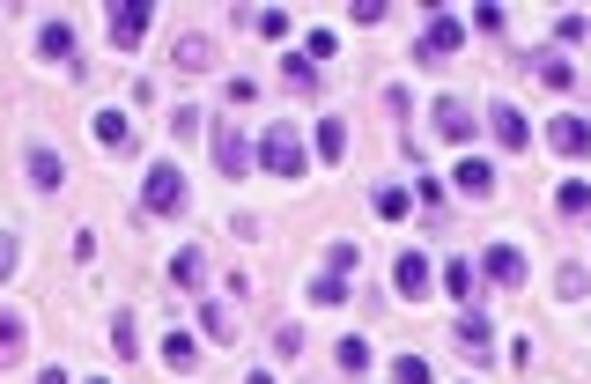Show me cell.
<instances>
[{
    "label": "cell",
    "instance_id": "cell-1",
    "mask_svg": "<svg viewBox=\"0 0 591 384\" xmlns=\"http://www.w3.org/2000/svg\"><path fill=\"white\" fill-rule=\"evenodd\" d=\"M185 200H193V185H185L178 163H156V170H148V185H141V207H148V215H178Z\"/></svg>",
    "mask_w": 591,
    "mask_h": 384
},
{
    "label": "cell",
    "instance_id": "cell-2",
    "mask_svg": "<svg viewBox=\"0 0 591 384\" xmlns=\"http://www.w3.org/2000/svg\"><path fill=\"white\" fill-rule=\"evenodd\" d=\"M259 163L274 170V178H303V133H296V126H266Z\"/></svg>",
    "mask_w": 591,
    "mask_h": 384
},
{
    "label": "cell",
    "instance_id": "cell-3",
    "mask_svg": "<svg viewBox=\"0 0 591 384\" xmlns=\"http://www.w3.org/2000/svg\"><path fill=\"white\" fill-rule=\"evenodd\" d=\"M252 163H259V148L244 141V133H237L230 119H215V170H222V178H244Z\"/></svg>",
    "mask_w": 591,
    "mask_h": 384
},
{
    "label": "cell",
    "instance_id": "cell-4",
    "mask_svg": "<svg viewBox=\"0 0 591 384\" xmlns=\"http://www.w3.org/2000/svg\"><path fill=\"white\" fill-rule=\"evenodd\" d=\"M392 288H399L407 303H422L429 288H436V266H429L422 252H399V266H392Z\"/></svg>",
    "mask_w": 591,
    "mask_h": 384
},
{
    "label": "cell",
    "instance_id": "cell-5",
    "mask_svg": "<svg viewBox=\"0 0 591 384\" xmlns=\"http://www.w3.org/2000/svg\"><path fill=\"white\" fill-rule=\"evenodd\" d=\"M547 148H555V156H591V119H577V111H562V119L547 126Z\"/></svg>",
    "mask_w": 591,
    "mask_h": 384
},
{
    "label": "cell",
    "instance_id": "cell-6",
    "mask_svg": "<svg viewBox=\"0 0 591 384\" xmlns=\"http://www.w3.org/2000/svg\"><path fill=\"white\" fill-rule=\"evenodd\" d=\"M481 274L503 281V288H518V281H525V252H518V244H488V252H481Z\"/></svg>",
    "mask_w": 591,
    "mask_h": 384
},
{
    "label": "cell",
    "instance_id": "cell-7",
    "mask_svg": "<svg viewBox=\"0 0 591 384\" xmlns=\"http://www.w3.org/2000/svg\"><path fill=\"white\" fill-rule=\"evenodd\" d=\"M23 355H30V318L23 311H0V370H15Z\"/></svg>",
    "mask_w": 591,
    "mask_h": 384
},
{
    "label": "cell",
    "instance_id": "cell-8",
    "mask_svg": "<svg viewBox=\"0 0 591 384\" xmlns=\"http://www.w3.org/2000/svg\"><path fill=\"white\" fill-rule=\"evenodd\" d=\"M436 133H444V141H473V104L466 96H436Z\"/></svg>",
    "mask_w": 591,
    "mask_h": 384
},
{
    "label": "cell",
    "instance_id": "cell-9",
    "mask_svg": "<svg viewBox=\"0 0 591 384\" xmlns=\"http://www.w3.org/2000/svg\"><path fill=\"white\" fill-rule=\"evenodd\" d=\"M488 133H495L503 148H532V126H525L518 104H495V111H488Z\"/></svg>",
    "mask_w": 591,
    "mask_h": 384
},
{
    "label": "cell",
    "instance_id": "cell-10",
    "mask_svg": "<svg viewBox=\"0 0 591 384\" xmlns=\"http://www.w3.org/2000/svg\"><path fill=\"white\" fill-rule=\"evenodd\" d=\"M459 45H466L459 15H429V30H422V52H429V60H444V52H459Z\"/></svg>",
    "mask_w": 591,
    "mask_h": 384
},
{
    "label": "cell",
    "instance_id": "cell-11",
    "mask_svg": "<svg viewBox=\"0 0 591 384\" xmlns=\"http://www.w3.org/2000/svg\"><path fill=\"white\" fill-rule=\"evenodd\" d=\"M141 37H148V8H111V45L133 52Z\"/></svg>",
    "mask_w": 591,
    "mask_h": 384
},
{
    "label": "cell",
    "instance_id": "cell-12",
    "mask_svg": "<svg viewBox=\"0 0 591 384\" xmlns=\"http://www.w3.org/2000/svg\"><path fill=\"white\" fill-rule=\"evenodd\" d=\"M200 333L222 340V348H237V311L230 303H200Z\"/></svg>",
    "mask_w": 591,
    "mask_h": 384
},
{
    "label": "cell",
    "instance_id": "cell-13",
    "mask_svg": "<svg viewBox=\"0 0 591 384\" xmlns=\"http://www.w3.org/2000/svg\"><path fill=\"white\" fill-rule=\"evenodd\" d=\"M451 340H459V348H466V355H488V340H495V325H488L481 311H466L459 325H451Z\"/></svg>",
    "mask_w": 591,
    "mask_h": 384
},
{
    "label": "cell",
    "instance_id": "cell-14",
    "mask_svg": "<svg viewBox=\"0 0 591 384\" xmlns=\"http://www.w3.org/2000/svg\"><path fill=\"white\" fill-rule=\"evenodd\" d=\"M60 178H67V163L52 156V148H30V185L37 192H60Z\"/></svg>",
    "mask_w": 591,
    "mask_h": 384
},
{
    "label": "cell",
    "instance_id": "cell-15",
    "mask_svg": "<svg viewBox=\"0 0 591 384\" xmlns=\"http://www.w3.org/2000/svg\"><path fill=\"white\" fill-rule=\"evenodd\" d=\"M170 281H178V288H200L207 281V252H200V244H185V252L170 259Z\"/></svg>",
    "mask_w": 591,
    "mask_h": 384
},
{
    "label": "cell",
    "instance_id": "cell-16",
    "mask_svg": "<svg viewBox=\"0 0 591 384\" xmlns=\"http://www.w3.org/2000/svg\"><path fill=\"white\" fill-rule=\"evenodd\" d=\"M97 141L119 148V156H133V119H119V111H97Z\"/></svg>",
    "mask_w": 591,
    "mask_h": 384
},
{
    "label": "cell",
    "instance_id": "cell-17",
    "mask_svg": "<svg viewBox=\"0 0 591 384\" xmlns=\"http://www.w3.org/2000/svg\"><path fill=\"white\" fill-rule=\"evenodd\" d=\"M37 52H45V60H74V23H67V15H60V23H45Z\"/></svg>",
    "mask_w": 591,
    "mask_h": 384
},
{
    "label": "cell",
    "instance_id": "cell-18",
    "mask_svg": "<svg viewBox=\"0 0 591 384\" xmlns=\"http://www.w3.org/2000/svg\"><path fill=\"white\" fill-rule=\"evenodd\" d=\"M163 362H170V370L185 377V370L200 362V340H193V333H170V340H163Z\"/></svg>",
    "mask_w": 591,
    "mask_h": 384
},
{
    "label": "cell",
    "instance_id": "cell-19",
    "mask_svg": "<svg viewBox=\"0 0 591 384\" xmlns=\"http://www.w3.org/2000/svg\"><path fill=\"white\" fill-rule=\"evenodd\" d=\"M436 288H444V296H459V303H473V259H451Z\"/></svg>",
    "mask_w": 591,
    "mask_h": 384
},
{
    "label": "cell",
    "instance_id": "cell-20",
    "mask_svg": "<svg viewBox=\"0 0 591 384\" xmlns=\"http://www.w3.org/2000/svg\"><path fill=\"white\" fill-rule=\"evenodd\" d=\"M459 192H473V200H488V192H495V170L466 156V163H459Z\"/></svg>",
    "mask_w": 591,
    "mask_h": 384
},
{
    "label": "cell",
    "instance_id": "cell-21",
    "mask_svg": "<svg viewBox=\"0 0 591 384\" xmlns=\"http://www.w3.org/2000/svg\"><path fill=\"white\" fill-rule=\"evenodd\" d=\"M311 303H318V311H333V303H348V274H318V281H311Z\"/></svg>",
    "mask_w": 591,
    "mask_h": 384
},
{
    "label": "cell",
    "instance_id": "cell-22",
    "mask_svg": "<svg viewBox=\"0 0 591 384\" xmlns=\"http://www.w3.org/2000/svg\"><path fill=\"white\" fill-rule=\"evenodd\" d=\"M178 67H185V74L215 67V45H207V37H185V45H178Z\"/></svg>",
    "mask_w": 591,
    "mask_h": 384
},
{
    "label": "cell",
    "instance_id": "cell-23",
    "mask_svg": "<svg viewBox=\"0 0 591 384\" xmlns=\"http://www.w3.org/2000/svg\"><path fill=\"white\" fill-rule=\"evenodd\" d=\"M348 148V119H318V156H340Z\"/></svg>",
    "mask_w": 591,
    "mask_h": 384
},
{
    "label": "cell",
    "instance_id": "cell-24",
    "mask_svg": "<svg viewBox=\"0 0 591 384\" xmlns=\"http://www.w3.org/2000/svg\"><path fill=\"white\" fill-rule=\"evenodd\" d=\"M532 67H540V82H547V89H569V60H562V52H540Z\"/></svg>",
    "mask_w": 591,
    "mask_h": 384
},
{
    "label": "cell",
    "instance_id": "cell-25",
    "mask_svg": "<svg viewBox=\"0 0 591 384\" xmlns=\"http://www.w3.org/2000/svg\"><path fill=\"white\" fill-rule=\"evenodd\" d=\"M377 215H385V222L407 215V185H377Z\"/></svg>",
    "mask_w": 591,
    "mask_h": 384
},
{
    "label": "cell",
    "instance_id": "cell-26",
    "mask_svg": "<svg viewBox=\"0 0 591 384\" xmlns=\"http://www.w3.org/2000/svg\"><path fill=\"white\" fill-rule=\"evenodd\" d=\"M340 370H348V377L370 370V340H340Z\"/></svg>",
    "mask_w": 591,
    "mask_h": 384
},
{
    "label": "cell",
    "instance_id": "cell-27",
    "mask_svg": "<svg viewBox=\"0 0 591 384\" xmlns=\"http://www.w3.org/2000/svg\"><path fill=\"white\" fill-rule=\"evenodd\" d=\"M555 207H562V215H591V185H562Z\"/></svg>",
    "mask_w": 591,
    "mask_h": 384
},
{
    "label": "cell",
    "instance_id": "cell-28",
    "mask_svg": "<svg viewBox=\"0 0 591 384\" xmlns=\"http://www.w3.org/2000/svg\"><path fill=\"white\" fill-rule=\"evenodd\" d=\"M392 384H429V362L422 355H399L392 362Z\"/></svg>",
    "mask_w": 591,
    "mask_h": 384
},
{
    "label": "cell",
    "instance_id": "cell-29",
    "mask_svg": "<svg viewBox=\"0 0 591 384\" xmlns=\"http://www.w3.org/2000/svg\"><path fill=\"white\" fill-rule=\"evenodd\" d=\"M281 74H289V89H318V67H311V60H296V52L281 60Z\"/></svg>",
    "mask_w": 591,
    "mask_h": 384
},
{
    "label": "cell",
    "instance_id": "cell-30",
    "mask_svg": "<svg viewBox=\"0 0 591 384\" xmlns=\"http://www.w3.org/2000/svg\"><path fill=\"white\" fill-rule=\"evenodd\" d=\"M104 340H111V348H119V362H126V355H133V318L119 311V318H111V333H104Z\"/></svg>",
    "mask_w": 591,
    "mask_h": 384
},
{
    "label": "cell",
    "instance_id": "cell-31",
    "mask_svg": "<svg viewBox=\"0 0 591 384\" xmlns=\"http://www.w3.org/2000/svg\"><path fill=\"white\" fill-rule=\"evenodd\" d=\"M252 23H259V37H289V15H281V8H259Z\"/></svg>",
    "mask_w": 591,
    "mask_h": 384
},
{
    "label": "cell",
    "instance_id": "cell-32",
    "mask_svg": "<svg viewBox=\"0 0 591 384\" xmlns=\"http://www.w3.org/2000/svg\"><path fill=\"white\" fill-rule=\"evenodd\" d=\"M555 37H562V45H584V37H591V23H584V15H562V23H555Z\"/></svg>",
    "mask_w": 591,
    "mask_h": 384
},
{
    "label": "cell",
    "instance_id": "cell-33",
    "mask_svg": "<svg viewBox=\"0 0 591 384\" xmlns=\"http://www.w3.org/2000/svg\"><path fill=\"white\" fill-rule=\"evenodd\" d=\"M15 259H23V244H15V237H8V229H0V281H8V274H15Z\"/></svg>",
    "mask_w": 591,
    "mask_h": 384
},
{
    "label": "cell",
    "instance_id": "cell-34",
    "mask_svg": "<svg viewBox=\"0 0 591 384\" xmlns=\"http://www.w3.org/2000/svg\"><path fill=\"white\" fill-rule=\"evenodd\" d=\"M303 355V333H274V362H296Z\"/></svg>",
    "mask_w": 591,
    "mask_h": 384
},
{
    "label": "cell",
    "instance_id": "cell-35",
    "mask_svg": "<svg viewBox=\"0 0 591 384\" xmlns=\"http://www.w3.org/2000/svg\"><path fill=\"white\" fill-rule=\"evenodd\" d=\"M37 384H67V370H45V377H37Z\"/></svg>",
    "mask_w": 591,
    "mask_h": 384
},
{
    "label": "cell",
    "instance_id": "cell-36",
    "mask_svg": "<svg viewBox=\"0 0 591 384\" xmlns=\"http://www.w3.org/2000/svg\"><path fill=\"white\" fill-rule=\"evenodd\" d=\"M244 384H274V377H266V370H252V377H244Z\"/></svg>",
    "mask_w": 591,
    "mask_h": 384
},
{
    "label": "cell",
    "instance_id": "cell-37",
    "mask_svg": "<svg viewBox=\"0 0 591 384\" xmlns=\"http://www.w3.org/2000/svg\"><path fill=\"white\" fill-rule=\"evenodd\" d=\"M89 384H104V377H89Z\"/></svg>",
    "mask_w": 591,
    "mask_h": 384
}]
</instances>
